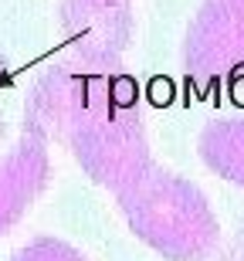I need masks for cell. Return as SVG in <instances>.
Here are the masks:
<instances>
[{
  "mask_svg": "<svg viewBox=\"0 0 244 261\" xmlns=\"http://www.w3.org/2000/svg\"><path fill=\"white\" fill-rule=\"evenodd\" d=\"M58 24L82 65L109 71L132 41V0H61Z\"/></svg>",
  "mask_w": 244,
  "mask_h": 261,
  "instance_id": "5b68a950",
  "label": "cell"
},
{
  "mask_svg": "<svg viewBox=\"0 0 244 261\" xmlns=\"http://www.w3.org/2000/svg\"><path fill=\"white\" fill-rule=\"evenodd\" d=\"M139 85L129 75H112L85 65H55L31 85L24 102V126L44 139L68 143L85 122L109 109L136 106Z\"/></svg>",
  "mask_w": 244,
  "mask_h": 261,
  "instance_id": "7a4b0ae2",
  "label": "cell"
},
{
  "mask_svg": "<svg viewBox=\"0 0 244 261\" xmlns=\"http://www.w3.org/2000/svg\"><path fill=\"white\" fill-rule=\"evenodd\" d=\"M48 170V139L24 126L17 146L0 160V234H7L41 197Z\"/></svg>",
  "mask_w": 244,
  "mask_h": 261,
  "instance_id": "8992f818",
  "label": "cell"
},
{
  "mask_svg": "<svg viewBox=\"0 0 244 261\" xmlns=\"http://www.w3.org/2000/svg\"><path fill=\"white\" fill-rule=\"evenodd\" d=\"M200 160L227 184L244 187V119H217L200 133Z\"/></svg>",
  "mask_w": 244,
  "mask_h": 261,
  "instance_id": "52a82bcc",
  "label": "cell"
},
{
  "mask_svg": "<svg viewBox=\"0 0 244 261\" xmlns=\"http://www.w3.org/2000/svg\"><path fill=\"white\" fill-rule=\"evenodd\" d=\"M244 68V0H204L183 41V71L210 88Z\"/></svg>",
  "mask_w": 244,
  "mask_h": 261,
  "instance_id": "277c9868",
  "label": "cell"
},
{
  "mask_svg": "<svg viewBox=\"0 0 244 261\" xmlns=\"http://www.w3.org/2000/svg\"><path fill=\"white\" fill-rule=\"evenodd\" d=\"M7 261H88L78 248H71L68 241L58 238H38V241L24 244L20 251H14Z\"/></svg>",
  "mask_w": 244,
  "mask_h": 261,
  "instance_id": "ba28073f",
  "label": "cell"
},
{
  "mask_svg": "<svg viewBox=\"0 0 244 261\" xmlns=\"http://www.w3.org/2000/svg\"><path fill=\"white\" fill-rule=\"evenodd\" d=\"M129 231L170 261H200L217 248L221 227L200 187L149 166L129 187L116 190Z\"/></svg>",
  "mask_w": 244,
  "mask_h": 261,
  "instance_id": "6da1fadb",
  "label": "cell"
},
{
  "mask_svg": "<svg viewBox=\"0 0 244 261\" xmlns=\"http://www.w3.org/2000/svg\"><path fill=\"white\" fill-rule=\"evenodd\" d=\"M65 146L71 149L82 170L109 190L129 187L153 166L149 139L139 119V102L102 112L98 119L85 122L78 133H71Z\"/></svg>",
  "mask_w": 244,
  "mask_h": 261,
  "instance_id": "3957f363",
  "label": "cell"
}]
</instances>
